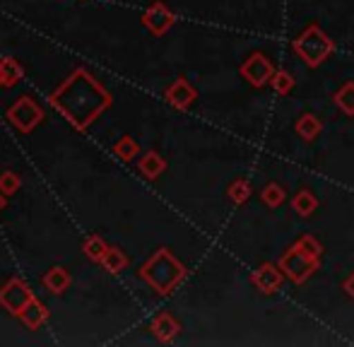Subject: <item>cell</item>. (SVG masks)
Masks as SVG:
<instances>
[{"mask_svg": "<svg viewBox=\"0 0 354 347\" xmlns=\"http://www.w3.org/2000/svg\"><path fill=\"white\" fill-rule=\"evenodd\" d=\"M140 277L149 287H154L159 294H169L183 277V268L169 251L162 249L140 268Z\"/></svg>", "mask_w": 354, "mask_h": 347, "instance_id": "obj_2", "label": "cell"}, {"mask_svg": "<svg viewBox=\"0 0 354 347\" xmlns=\"http://www.w3.org/2000/svg\"><path fill=\"white\" fill-rule=\"evenodd\" d=\"M82 251H84V256H87L89 261L102 263L104 254L109 251V246H106V241H104L102 236H87V239H84Z\"/></svg>", "mask_w": 354, "mask_h": 347, "instance_id": "obj_11", "label": "cell"}, {"mask_svg": "<svg viewBox=\"0 0 354 347\" xmlns=\"http://www.w3.org/2000/svg\"><path fill=\"white\" fill-rule=\"evenodd\" d=\"M19 186H22V181H19V176L15 171L0 174V193L3 196H15L19 191Z\"/></svg>", "mask_w": 354, "mask_h": 347, "instance_id": "obj_15", "label": "cell"}, {"mask_svg": "<svg viewBox=\"0 0 354 347\" xmlns=\"http://www.w3.org/2000/svg\"><path fill=\"white\" fill-rule=\"evenodd\" d=\"M68 285H71V275H68V270L61 265L51 268V270L44 275V287H46L48 292H53V294H63V292L68 290Z\"/></svg>", "mask_w": 354, "mask_h": 347, "instance_id": "obj_7", "label": "cell"}, {"mask_svg": "<svg viewBox=\"0 0 354 347\" xmlns=\"http://www.w3.org/2000/svg\"><path fill=\"white\" fill-rule=\"evenodd\" d=\"M19 319L24 321V326H27V328L37 330V328H41V326L46 323V319H48V309L41 304V301L37 299V297H34V299L29 301V304L22 309V314H19Z\"/></svg>", "mask_w": 354, "mask_h": 347, "instance_id": "obj_6", "label": "cell"}, {"mask_svg": "<svg viewBox=\"0 0 354 347\" xmlns=\"http://www.w3.org/2000/svg\"><path fill=\"white\" fill-rule=\"evenodd\" d=\"M113 155L121 157L123 162H131L133 157H138V142L133 138H121V140L113 145Z\"/></svg>", "mask_w": 354, "mask_h": 347, "instance_id": "obj_14", "label": "cell"}, {"mask_svg": "<svg viewBox=\"0 0 354 347\" xmlns=\"http://www.w3.org/2000/svg\"><path fill=\"white\" fill-rule=\"evenodd\" d=\"M32 299H34V292L29 290L27 282L19 280V277H12V280H8L0 287V306H5V309L15 316L22 314V309Z\"/></svg>", "mask_w": 354, "mask_h": 347, "instance_id": "obj_4", "label": "cell"}, {"mask_svg": "<svg viewBox=\"0 0 354 347\" xmlns=\"http://www.w3.org/2000/svg\"><path fill=\"white\" fill-rule=\"evenodd\" d=\"M152 330H154V335H157L159 340H164V343H167V340H171L174 335L178 333V323L169 314H159L157 319L152 321Z\"/></svg>", "mask_w": 354, "mask_h": 347, "instance_id": "obj_9", "label": "cell"}, {"mask_svg": "<svg viewBox=\"0 0 354 347\" xmlns=\"http://www.w3.org/2000/svg\"><path fill=\"white\" fill-rule=\"evenodd\" d=\"M8 118L17 131L22 133H32L39 123L44 121V111L34 99L29 97H19L12 106L8 109Z\"/></svg>", "mask_w": 354, "mask_h": 347, "instance_id": "obj_3", "label": "cell"}, {"mask_svg": "<svg viewBox=\"0 0 354 347\" xmlns=\"http://www.w3.org/2000/svg\"><path fill=\"white\" fill-rule=\"evenodd\" d=\"M48 104L58 109L73 128L84 131L94 118H99V113L111 106V94L84 68H77L63 80V85L56 92H51Z\"/></svg>", "mask_w": 354, "mask_h": 347, "instance_id": "obj_1", "label": "cell"}, {"mask_svg": "<svg viewBox=\"0 0 354 347\" xmlns=\"http://www.w3.org/2000/svg\"><path fill=\"white\" fill-rule=\"evenodd\" d=\"M0 75H3V87H15L22 80V66L12 58H0Z\"/></svg>", "mask_w": 354, "mask_h": 347, "instance_id": "obj_10", "label": "cell"}, {"mask_svg": "<svg viewBox=\"0 0 354 347\" xmlns=\"http://www.w3.org/2000/svg\"><path fill=\"white\" fill-rule=\"evenodd\" d=\"M167 97H169V102H171L174 106H178V109H186L188 104H191L193 99H196V92H193V87L188 85L186 80H176L171 87H169Z\"/></svg>", "mask_w": 354, "mask_h": 347, "instance_id": "obj_8", "label": "cell"}, {"mask_svg": "<svg viewBox=\"0 0 354 347\" xmlns=\"http://www.w3.org/2000/svg\"><path fill=\"white\" fill-rule=\"evenodd\" d=\"M0 87H3V75H0Z\"/></svg>", "mask_w": 354, "mask_h": 347, "instance_id": "obj_17", "label": "cell"}, {"mask_svg": "<svg viewBox=\"0 0 354 347\" xmlns=\"http://www.w3.org/2000/svg\"><path fill=\"white\" fill-rule=\"evenodd\" d=\"M140 171L147 178H157L159 174L164 171V160L157 155V152H147V155L140 160Z\"/></svg>", "mask_w": 354, "mask_h": 347, "instance_id": "obj_12", "label": "cell"}, {"mask_svg": "<svg viewBox=\"0 0 354 347\" xmlns=\"http://www.w3.org/2000/svg\"><path fill=\"white\" fill-rule=\"evenodd\" d=\"M5 203H8V196H3V193H0V210L5 207Z\"/></svg>", "mask_w": 354, "mask_h": 347, "instance_id": "obj_16", "label": "cell"}, {"mask_svg": "<svg viewBox=\"0 0 354 347\" xmlns=\"http://www.w3.org/2000/svg\"><path fill=\"white\" fill-rule=\"evenodd\" d=\"M126 256H123V251H118V249H109L106 254H104V259H102V265L106 268L109 272H121L123 268H126Z\"/></svg>", "mask_w": 354, "mask_h": 347, "instance_id": "obj_13", "label": "cell"}, {"mask_svg": "<svg viewBox=\"0 0 354 347\" xmlns=\"http://www.w3.org/2000/svg\"><path fill=\"white\" fill-rule=\"evenodd\" d=\"M142 22H145V27H147L149 32L157 34V37H159V34H164L174 24V15L169 12V10L164 8L162 3H154L152 8H149L147 12H145Z\"/></svg>", "mask_w": 354, "mask_h": 347, "instance_id": "obj_5", "label": "cell"}]
</instances>
